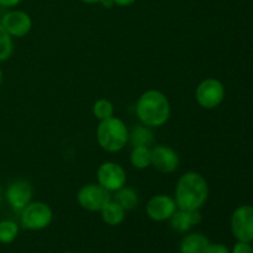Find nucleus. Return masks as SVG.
<instances>
[{
    "mask_svg": "<svg viewBox=\"0 0 253 253\" xmlns=\"http://www.w3.org/2000/svg\"><path fill=\"white\" fill-rule=\"evenodd\" d=\"M100 215L103 221L109 226H119L124 222L126 216V211L113 199L100 210Z\"/></svg>",
    "mask_w": 253,
    "mask_h": 253,
    "instance_id": "obj_15",
    "label": "nucleus"
},
{
    "mask_svg": "<svg viewBox=\"0 0 253 253\" xmlns=\"http://www.w3.org/2000/svg\"><path fill=\"white\" fill-rule=\"evenodd\" d=\"M111 1H113L114 5L126 7V6H130V5H132L136 0H111Z\"/></svg>",
    "mask_w": 253,
    "mask_h": 253,
    "instance_id": "obj_25",
    "label": "nucleus"
},
{
    "mask_svg": "<svg viewBox=\"0 0 253 253\" xmlns=\"http://www.w3.org/2000/svg\"><path fill=\"white\" fill-rule=\"evenodd\" d=\"M173 198L178 209H202L209 198V185L204 175L198 172L184 173L178 179Z\"/></svg>",
    "mask_w": 253,
    "mask_h": 253,
    "instance_id": "obj_1",
    "label": "nucleus"
},
{
    "mask_svg": "<svg viewBox=\"0 0 253 253\" xmlns=\"http://www.w3.org/2000/svg\"><path fill=\"white\" fill-rule=\"evenodd\" d=\"M130 162L137 169H146V168L151 167V162H152L151 148L147 146L133 147L130 155Z\"/></svg>",
    "mask_w": 253,
    "mask_h": 253,
    "instance_id": "obj_18",
    "label": "nucleus"
},
{
    "mask_svg": "<svg viewBox=\"0 0 253 253\" xmlns=\"http://www.w3.org/2000/svg\"><path fill=\"white\" fill-rule=\"evenodd\" d=\"M96 141L106 152H120L128 143L127 126L116 116L100 121L96 127Z\"/></svg>",
    "mask_w": 253,
    "mask_h": 253,
    "instance_id": "obj_3",
    "label": "nucleus"
},
{
    "mask_svg": "<svg viewBox=\"0 0 253 253\" xmlns=\"http://www.w3.org/2000/svg\"><path fill=\"white\" fill-rule=\"evenodd\" d=\"M111 199L118 203L125 211L133 210L138 205V195L136 190L126 187V185L121 189L116 190L115 194L111 195Z\"/></svg>",
    "mask_w": 253,
    "mask_h": 253,
    "instance_id": "obj_16",
    "label": "nucleus"
},
{
    "mask_svg": "<svg viewBox=\"0 0 253 253\" xmlns=\"http://www.w3.org/2000/svg\"><path fill=\"white\" fill-rule=\"evenodd\" d=\"M230 253H253V247L250 245V242L237 241Z\"/></svg>",
    "mask_w": 253,
    "mask_h": 253,
    "instance_id": "obj_22",
    "label": "nucleus"
},
{
    "mask_svg": "<svg viewBox=\"0 0 253 253\" xmlns=\"http://www.w3.org/2000/svg\"><path fill=\"white\" fill-rule=\"evenodd\" d=\"M174 198L167 194L153 195L146 205V214L156 222L168 221L177 210Z\"/></svg>",
    "mask_w": 253,
    "mask_h": 253,
    "instance_id": "obj_10",
    "label": "nucleus"
},
{
    "mask_svg": "<svg viewBox=\"0 0 253 253\" xmlns=\"http://www.w3.org/2000/svg\"><path fill=\"white\" fill-rule=\"evenodd\" d=\"M19 235V226L11 220H2L0 221V244L9 245L16 240Z\"/></svg>",
    "mask_w": 253,
    "mask_h": 253,
    "instance_id": "obj_19",
    "label": "nucleus"
},
{
    "mask_svg": "<svg viewBox=\"0 0 253 253\" xmlns=\"http://www.w3.org/2000/svg\"><path fill=\"white\" fill-rule=\"evenodd\" d=\"M136 115L148 127H161L170 116V103L165 93L156 89L141 94L136 103Z\"/></svg>",
    "mask_w": 253,
    "mask_h": 253,
    "instance_id": "obj_2",
    "label": "nucleus"
},
{
    "mask_svg": "<svg viewBox=\"0 0 253 253\" xmlns=\"http://www.w3.org/2000/svg\"><path fill=\"white\" fill-rule=\"evenodd\" d=\"M1 198H2V189H1V185H0V202H1Z\"/></svg>",
    "mask_w": 253,
    "mask_h": 253,
    "instance_id": "obj_28",
    "label": "nucleus"
},
{
    "mask_svg": "<svg viewBox=\"0 0 253 253\" xmlns=\"http://www.w3.org/2000/svg\"><path fill=\"white\" fill-rule=\"evenodd\" d=\"M14 53V41L12 37L5 31L0 24V62H5Z\"/></svg>",
    "mask_w": 253,
    "mask_h": 253,
    "instance_id": "obj_21",
    "label": "nucleus"
},
{
    "mask_svg": "<svg viewBox=\"0 0 253 253\" xmlns=\"http://www.w3.org/2000/svg\"><path fill=\"white\" fill-rule=\"evenodd\" d=\"M205 253H230V250L224 244H211L210 242Z\"/></svg>",
    "mask_w": 253,
    "mask_h": 253,
    "instance_id": "obj_23",
    "label": "nucleus"
},
{
    "mask_svg": "<svg viewBox=\"0 0 253 253\" xmlns=\"http://www.w3.org/2000/svg\"><path fill=\"white\" fill-rule=\"evenodd\" d=\"M22 0H0V5L4 7H14L19 5Z\"/></svg>",
    "mask_w": 253,
    "mask_h": 253,
    "instance_id": "obj_24",
    "label": "nucleus"
},
{
    "mask_svg": "<svg viewBox=\"0 0 253 253\" xmlns=\"http://www.w3.org/2000/svg\"><path fill=\"white\" fill-rule=\"evenodd\" d=\"M128 142L132 145V147H137V146L150 147L153 143V132L151 131V127L143 124L132 127V130L128 131Z\"/></svg>",
    "mask_w": 253,
    "mask_h": 253,
    "instance_id": "obj_17",
    "label": "nucleus"
},
{
    "mask_svg": "<svg viewBox=\"0 0 253 253\" xmlns=\"http://www.w3.org/2000/svg\"><path fill=\"white\" fill-rule=\"evenodd\" d=\"M225 99V86L219 79L205 78L195 89V100L207 110L217 108Z\"/></svg>",
    "mask_w": 253,
    "mask_h": 253,
    "instance_id": "obj_5",
    "label": "nucleus"
},
{
    "mask_svg": "<svg viewBox=\"0 0 253 253\" xmlns=\"http://www.w3.org/2000/svg\"><path fill=\"white\" fill-rule=\"evenodd\" d=\"M0 24L12 39L26 36L32 29L31 16L22 10H10L5 12Z\"/></svg>",
    "mask_w": 253,
    "mask_h": 253,
    "instance_id": "obj_11",
    "label": "nucleus"
},
{
    "mask_svg": "<svg viewBox=\"0 0 253 253\" xmlns=\"http://www.w3.org/2000/svg\"><path fill=\"white\" fill-rule=\"evenodd\" d=\"M203 216L200 210H183L177 209L168 221L170 227L177 232H188L192 227L202 222Z\"/></svg>",
    "mask_w": 253,
    "mask_h": 253,
    "instance_id": "obj_13",
    "label": "nucleus"
},
{
    "mask_svg": "<svg viewBox=\"0 0 253 253\" xmlns=\"http://www.w3.org/2000/svg\"><path fill=\"white\" fill-rule=\"evenodd\" d=\"M210 241L205 235L194 232L182 239L179 244L180 253H205Z\"/></svg>",
    "mask_w": 253,
    "mask_h": 253,
    "instance_id": "obj_14",
    "label": "nucleus"
},
{
    "mask_svg": "<svg viewBox=\"0 0 253 253\" xmlns=\"http://www.w3.org/2000/svg\"><path fill=\"white\" fill-rule=\"evenodd\" d=\"M151 153H152L151 166L160 173L169 174V173L175 172L179 167V156L169 146L157 145L151 148Z\"/></svg>",
    "mask_w": 253,
    "mask_h": 253,
    "instance_id": "obj_12",
    "label": "nucleus"
},
{
    "mask_svg": "<svg viewBox=\"0 0 253 253\" xmlns=\"http://www.w3.org/2000/svg\"><path fill=\"white\" fill-rule=\"evenodd\" d=\"M1 83H2V71L0 69V85H1Z\"/></svg>",
    "mask_w": 253,
    "mask_h": 253,
    "instance_id": "obj_27",
    "label": "nucleus"
},
{
    "mask_svg": "<svg viewBox=\"0 0 253 253\" xmlns=\"http://www.w3.org/2000/svg\"><path fill=\"white\" fill-rule=\"evenodd\" d=\"M66 253H74V252H66Z\"/></svg>",
    "mask_w": 253,
    "mask_h": 253,
    "instance_id": "obj_29",
    "label": "nucleus"
},
{
    "mask_svg": "<svg viewBox=\"0 0 253 253\" xmlns=\"http://www.w3.org/2000/svg\"><path fill=\"white\" fill-rule=\"evenodd\" d=\"M231 231L237 241H253V207L241 205L231 216Z\"/></svg>",
    "mask_w": 253,
    "mask_h": 253,
    "instance_id": "obj_8",
    "label": "nucleus"
},
{
    "mask_svg": "<svg viewBox=\"0 0 253 253\" xmlns=\"http://www.w3.org/2000/svg\"><path fill=\"white\" fill-rule=\"evenodd\" d=\"M20 214L22 227L31 231L46 229L53 220L51 207L43 202H31Z\"/></svg>",
    "mask_w": 253,
    "mask_h": 253,
    "instance_id": "obj_4",
    "label": "nucleus"
},
{
    "mask_svg": "<svg viewBox=\"0 0 253 253\" xmlns=\"http://www.w3.org/2000/svg\"><path fill=\"white\" fill-rule=\"evenodd\" d=\"M115 109H114V104L108 99H99L94 103L93 105V115L96 120L104 121L108 119L113 118Z\"/></svg>",
    "mask_w": 253,
    "mask_h": 253,
    "instance_id": "obj_20",
    "label": "nucleus"
},
{
    "mask_svg": "<svg viewBox=\"0 0 253 253\" xmlns=\"http://www.w3.org/2000/svg\"><path fill=\"white\" fill-rule=\"evenodd\" d=\"M32 197H34L32 185L25 179H15L7 185L5 192L7 204L15 212H21L32 202Z\"/></svg>",
    "mask_w": 253,
    "mask_h": 253,
    "instance_id": "obj_9",
    "label": "nucleus"
},
{
    "mask_svg": "<svg viewBox=\"0 0 253 253\" xmlns=\"http://www.w3.org/2000/svg\"><path fill=\"white\" fill-rule=\"evenodd\" d=\"M111 200V193L98 183H90L79 189L77 202L88 211H99Z\"/></svg>",
    "mask_w": 253,
    "mask_h": 253,
    "instance_id": "obj_6",
    "label": "nucleus"
},
{
    "mask_svg": "<svg viewBox=\"0 0 253 253\" xmlns=\"http://www.w3.org/2000/svg\"><path fill=\"white\" fill-rule=\"evenodd\" d=\"M81 1L85 2V4H101L104 0H81Z\"/></svg>",
    "mask_w": 253,
    "mask_h": 253,
    "instance_id": "obj_26",
    "label": "nucleus"
},
{
    "mask_svg": "<svg viewBox=\"0 0 253 253\" xmlns=\"http://www.w3.org/2000/svg\"><path fill=\"white\" fill-rule=\"evenodd\" d=\"M96 180L104 189L110 193L125 187L127 175L123 166L116 162H104L96 169Z\"/></svg>",
    "mask_w": 253,
    "mask_h": 253,
    "instance_id": "obj_7",
    "label": "nucleus"
}]
</instances>
